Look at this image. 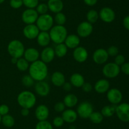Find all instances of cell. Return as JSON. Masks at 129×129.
Instances as JSON below:
<instances>
[{
    "label": "cell",
    "mask_w": 129,
    "mask_h": 129,
    "mask_svg": "<svg viewBox=\"0 0 129 129\" xmlns=\"http://www.w3.org/2000/svg\"><path fill=\"white\" fill-rule=\"evenodd\" d=\"M29 74L34 80L37 82L44 80L48 74V68L46 63L42 60L33 62L29 67Z\"/></svg>",
    "instance_id": "cell-1"
},
{
    "label": "cell",
    "mask_w": 129,
    "mask_h": 129,
    "mask_svg": "<svg viewBox=\"0 0 129 129\" xmlns=\"http://www.w3.org/2000/svg\"><path fill=\"white\" fill-rule=\"evenodd\" d=\"M49 35L50 40L54 43L57 44H61L65 41L68 36V31L66 28L63 25H57L50 29Z\"/></svg>",
    "instance_id": "cell-2"
},
{
    "label": "cell",
    "mask_w": 129,
    "mask_h": 129,
    "mask_svg": "<svg viewBox=\"0 0 129 129\" xmlns=\"http://www.w3.org/2000/svg\"><path fill=\"white\" fill-rule=\"evenodd\" d=\"M17 101L23 108L30 109L34 107L36 103V97L30 91H23L18 96Z\"/></svg>",
    "instance_id": "cell-3"
},
{
    "label": "cell",
    "mask_w": 129,
    "mask_h": 129,
    "mask_svg": "<svg viewBox=\"0 0 129 129\" xmlns=\"http://www.w3.org/2000/svg\"><path fill=\"white\" fill-rule=\"evenodd\" d=\"M8 51L12 58H20L24 54L25 47L18 40H11L8 45Z\"/></svg>",
    "instance_id": "cell-4"
},
{
    "label": "cell",
    "mask_w": 129,
    "mask_h": 129,
    "mask_svg": "<svg viewBox=\"0 0 129 129\" xmlns=\"http://www.w3.org/2000/svg\"><path fill=\"white\" fill-rule=\"evenodd\" d=\"M37 26L39 30L42 31H48L52 27L54 24V18L49 14L40 15L37 20Z\"/></svg>",
    "instance_id": "cell-5"
},
{
    "label": "cell",
    "mask_w": 129,
    "mask_h": 129,
    "mask_svg": "<svg viewBox=\"0 0 129 129\" xmlns=\"http://www.w3.org/2000/svg\"><path fill=\"white\" fill-rule=\"evenodd\" d=\"M102 72L106 77L113 78L119 75L120 68V66L117 65L115 63H108L104 66Z\"/></svg>",
    "instance_id": "cell-6"
},
{
    "label": "cell",
    "mask_w": 129,
    "mask_h": 129,
    "mask_svg": "<svg viewBox=\"0 0 129 129\" xmlns=\"http://www.w3.org/2000/svg\"><path fill=\"white\" fill-rule=\"evenodd\" d=\"M115 113L120 120L125 123L129 121V104L123 102L116 107Z\"/></svg>",
    "instance_id": "cell-7"
},
{
    "label": "cell",
    "mask_w": 129,
    "mask_h": 129,
    "mask_svg": "<svg viewBox=\"0 0 129 129\" xmlns=\"http://www.w3.org/2000/svg\"><path fill=\"white\" fill-rule=\"evenodd\" d=\"M93 112V105L88 101L82 102L77 108V113L82 118H88Z\"/></svg>",
    "instance_id": "cell-8"
},
{
    "label": "cell",
    "mask_w": 129,
    "mask_h": 129,
    "mask_svg": "<svg viewBox=\"0 0 129 129\" xmlns=\"http://www.w3.org/2000/svg\"><path fill=\"white\" fill-rule=\"evenodd\" d=\"M39 17V13L34 9H27L23 12L21 19L25 24H33L37 21Z\"/></svg>",
    "instance_id": "cell-9"
},
{
    "label": "cell",
    "mask_w": 129,
    "mask_h": 129,
    "mask_svg": "<svg viewBox=\"0 0 129 129\" xmlns=\"http://www.w3.org/2000/svg\"><path fill=\"white\" fill-rule=\"evenodd\" d=\"M123 96L119 89L116 88L108 90L107 93V99L112 104H118L122 101Z\"/></svg>",
    "instance_id": "cell-10"
},
{
    "label": "cell",
    "mask_w": 129,
    "mask_h": 129,
    "mask_svg": "<svg viewBox=\"0 0 129 129\" xmlns=\"http://www.w3.org/2000/svg\"><path fill=\"white\" fill-rule=\"evenodd\" d=\"M93 27L91 24L88 22H83L78 27L77 32L81 37H86L92 33Z\"/></svg>",
    "instance_id": "cell-11"
},
{
    "label": "cell",
    "mask_w": 129,
    "mask_h": 129,
    "mask_svg": "<svg viewBox=\"0 0 129 129\" xmlns=\"http://www.w3.org/2000/svg\"><path fill=\"white\" fill-rule=\"evenodd\" d=\"M100 17L106 23L112 22L115 18V13L109 7H104L100 11Z\"/></svg>",
    "instance_id": "cell-12"
},
{
    "label": "cell",
    "mask_w": 129,
    "mask_h": 129,
    "mask_svg": "<svg viewBox=\"0 0 129 129\" xmlns=\"http://www.w3.org/2000/svg\"><path fill=\"white\" fill-rule=\"evenodd\" d=\"M108 54L107 51L103 48L98 49L94 52L93 55V59L97 64H103L105 63L108 58Z\"/></svg>",
    "instance_id": "cell-13"
},
{
    "label": "cell",
    "mask_w": 129,
    "mask_h": 129,
    "mask_svg": "<svg viewBox=\"0 0 129 129\" xmlns=\"http://www.w3.org/2000/svg\"><path fill=\"white\" fill-rule=\"evenodd\" d=\"M39 29L37 26L34 24H29L25 27L23 32L24 35L29 39H34L37 37L39 32Z\"/></svg>",
    "instance_id": "cell-14"
},
{
    "label": "cell",
    "mask_w": 129,
    "mask_h": 129,
    "mask_svg": "<svg viewBox=\"0 0 129 129\" xmlns=\"http://www.w3.org/2000/svg\"><path fill=\"white\" fill-rule=\"evenodd\" d=\"M73 56L76 61L79 63H83L88 58V51L83 47H77L73 52Z\"/></svg>",
    "instance_id": "cell-15"
},
{
    "label": "cell",
    "mask_w": 129,
    "mask_h": 129,
    "mask_svg": "<svg viewBox=\"0 0 129 129\" xmlns=\"http://www.w3.org/2000/svg\"><path fill=\"white\" fill-rule=\"evenodd\" d=\"M37 93L40 96H47L50 92V86L45 81H39L35 85Z\"/></svg>",
    "instance_id": "cell-16"
},
{
    "label": "cell",
    "mask_w": 129,
    "mask_h": 129,
    "mask_svg": "<svg viewBox=\"0 0 129 129\" xmlns=\"http://www.w3.org/2000/svg\"><path fill=\"white\" fill-rule=\"evenodd\" d=\"M49 110L47 106L44 104H40L35 110V116L39 121H44L48 118Z\"/></svg>",
    "instance_id": "cell-17"
},
{
    "label": "cell",
    "mask_w": 129,
    "mask_h": 129,
    "mask_svg": "<svg viewBox=\"0 0 129 129\" xmlns=\"http://www.w3.org/2000/svg\"><path fill=\"white\" fill-rule=\"evenodd\" d=\"M55 52L54 49L50 47H46L42 51L40 56L42 61L45 63H48L51 62L55 57Z\"/></svg>",
    "instance_id": "cell-18"
},
{
    "label": "cell",
    "mask_w": 129,
    "mask_h": 129,
    "mask_svg": "<svg viewBox=\"0 0 129 129\" xmlns=\"http://www.w3.org/2000/svg\"><path fill=\"white\" fill-rule=\"evenodd\" d=\"M23 55L25 57V59L26 61L33 63V62L38 60L40 54H39V52L38 51L37 49H36L35 48H30L25 50Z\"/></svg>",
    "instance_id": "cell-19"
},
{
    "label": "cell",
    "mask_w": 129,
    "mask_h": 129,
    "mask_svg": "<svg viewBox=\"0 0 129 129\" xmlns=\"http://www.w3.org/2000/svg\"><path fill=\"white\" fill-rule=\"evenodd\" d=\"M47 6L49 10L52 12L57 13L61 12L64 8V4L62 0H49Z\"/></svg>",
    "instance_id": "cell-20"
},
{
    "label": "cell",
    "mask_w": 129,
    "mask_h": 129,
    "mask_svg": "<svg viewBox=\"0 0 129 129\" xmlns=\"http://www.w3.org/2000/svg\"><path fill=\"white\" fill-rule=\"evenodd\" d=\"M110 82L107 80L100 79L97 81L94 85V89L100 94L105 93L109 90Z\"/></svg>",
    "instance_id": "cell-21"
},
{
    "label": "cell",
    "mask_w": 129,
    "mask_h": 129,
    "mask_svg": "<svg viewBox=\"0 0 129 129\" xmlns=\"http://www.w3.org/2000/svg\"><path fill=\"white\" fill-rule=\"evenodd\" d=\"M65 44L68 48L71 49H74L79 46L80 43V39L79 37L76 35L74 34H71L68 35L65 40Z\"/></svg>",
    "instance_id": "cell-22"
},
{
    "label": "cell",
    "mask_w": 129,
    "mask_h": 129,
    "mask_svg": "<svg viewBox=\"0 0 129 129\" xmlns=\"http://www.w3.org/2000/svg\"><path fill=\"white\" fill-rule=\"evenodd\" d=\"M62 118L67 123H73L78 118V113L73 110H66L63 111Z\"/></svg>",
    "instance_id": "cell-23"
},
{
    "label": "cell",
    "mask_w": 129,
    "mask_h": 129,
    "mask_svg": "<svg viewBox=\"0 0 129 129\" xmlns=\"http://www.w3.org/2000/svg\"><path fill=\"white\" fill-rule=\"evenodd\" d=\"M51 80L54 85L57 87H60L65 83V77L61 72H55L52 75Z\"/></svg>",
    "instance_id": "cell-24"
},
{
    "label": "cell",
    "mask_w": 129,
    "mask_h": 129,
    "mask_svg": "<svg viewBox=\"0 0 129 129\" xmlns=\"http://www.w3.org/2000/svg\"><path fill=\"white\" fill-rule=\"evenodd\" d=\"M37 38L38 44L43 47L47 46L50 42V35L47 32L42 31L39 33Z\"/></svg>",
    "instance_id": "cell-25"
},
{
    "label": "cell",
    "mask_w": 129,
    "mask_h": 129,
    "mask_svg": "<svg viewBox=\"0 0 129 129\" xmlns=\"http://www.w3.org/2000/svg\"><path fill=\"white\" fill-rule=\"evenodd\" d=\"M71 85L76 87H81L84 83V78L80 73H74L70 78Z\"/></svg>",
    "instance_id": "cell-26"
},
{
    "label": "cell",
    "mask_w": 129,
    "mask_h": 129,
    "mask_svg": "<svg viewBox=\"0 0 129 129\" xmlns=\"http://www.w3.org/2000/svg\"><path fill=\"white\" fill-rule=\"evenodd\" d=\"M78 97L73 94L66 95L64 99V103L68 108H73L78 103Z\"/></svg>",
    "instance_id": "cell-27"
},
{
    "label": "cell",
    "mask_w": 129,
    "mask_h": 129,
    "mask_svg": "<svg viewBox=\"0 0 129 129\" xmlns=\"http://www.w3.org/2000/svg\"><path fill=\"white\" fill-rule=\"evenodd\" d=\"M117 105L112 104L105 106L102 108V112L101 113L102 114L103 116L105 117H111L115 113V110Z\"/></svg>",
    "instance_id": "cell-28"
},
{
    "label": "cell",
    "mask_w": 129,
    "mask_h": 129,
    "mask_svg": "<svg viewBox=\"0 0 129 129\" xmlns=\"http://www.w3.org/2000/svg\"><path fill=\"white\" fill-rule=\"evenodd\" d=\"M55 54L59 58H62L68 52V47L66 46V44L61 43V44H57L56 46L54 49Z\"/></svg>",
    "instance_id": "cell-29"
},
{
    "label": "cell",
    "mask_w": 129,
    "mask_h": 129,
    "mask_svg": "<svg viewBox=\"0 0 129 129\" xmlns=\"http://www.w3.org/2000/svg\"><path fill=\"white\" fill-rule=\"evenodd\" d=\"M1 122L6 127H12L15 124V119L11 115H7L3 116L1 118Z\"/></svg>",
    "instance_id": "cell-30"
},
{
    "label": "cell",
    "mask_w": 129,
    "mask_h": 129,
    "mask_svg": "<svg viewBox=\"0 0 129 129\" xmlns=\"http://www.w3.org/2000/svg\"><path fill=\"white\" fill-rule=\"evenodd\" d=\"M86 18L88 22L90 24H94L98 20L99 18V14L96 10H91L87 13Z\"/></svg>",
    "instance_id": "cell-31"
},
{
    "label": "cell",
    "mask_w": 129,
    "mask_h": 129,
    "mask_svg": "<svg viewBox=\"0 0 129 129\" xmlns=\"http://www.w3.org/2000/svg\"><path fill=\"white\" fill-rule=\"evenodd\" d=\"M18 69L20 71H26L29 68V63L25 58H18L16 63Z\"/></svg>",
    "instance_id": "cell-32"
},
{
    "label": "cell",
    "mask_w": 129,
    "mask_h": 129,
    "mask_svg": "<svg viewBox=\"0 0 129 129\" xmlns=\"http://www.w3.org/2000/svg\"><path fill=\"white\" fill-rule=\"evenodd\" d=\"M89 118L92 122L96 124L100 123L103 120V116L102 115V114L100 112H97V111L92 113Z\"/></svg>",
    "instance_id": "cell-33"
},
{
    "label": "cell",
    "mask_w": 129,
    "mask_h": 129,
    "mask_svg": "<svg viewBox=\"0 0 129 129\" xmlns=\"http://www.w3.org/2000/svg\"><path fill=\"white\" fill-rule=\"evenodd\" d=\"M35 129H53L52 125L47 120L39 121L36 125Z\"/></svg>",
    "instance_id": "cell-34"
},
{
    "label": "cell",
    "mask_w": 129,
    "mask_h": 129,
    "mask_svg": "<svg viewBox=\"0 0 129 129\" xmlns=\"http://www.w3.org/2000/svg\"><path fill=\"white\" fill-rule=\"evenodd\" d=\"M55 22L57 25H63L66 22V15L62 12L57 13L55 16Z\"/></svg>",
    "instance_id": "cell-35"
},
{
    "label": "cell",
    "mask_w": 129,
    "mask_h": 129,
    "mask_svg": "<svg viewBox=\"0 0 129 129\" xmlns=\"http://www.w3.org/2000/svg\"><path fill=\"white\" fill-rule=\"evenodd\" d=\"M21 81H22L23 85H24L25 87H31L34 84V78L30 75H26L23 76Z\"/></svg>",
    "instance_id": "cell-36"
},
{
    "label": "cell",
    "mask_w": 129,
    "mask_h": 129,
    "mask_svg": "<svg viewBox=\"0 0 129 129\" xmlns=\"http://www.w3.org/2000/svg\"><path fill=\"white\" fill-rule=\"evenodd\" d=\"M23 4L28 8L34 9L39 5V0H23Z\"/></svg>",
    "instance_id": "cell-37"
},
{
    "label": "cell",
    "mask_w": 129,
    "mask_h": 129,
    "mask_svg": "<svg viewBox=\"0 0 129 129\" xmlns=\"http://www.w3.org/2000/svg\"><path fill=\"white\" fill-rule=\"evenodd\" d=\"M49 10V8L47 4L45 3H40L37 6L36 11L37 13L40 15H44V14H46L47 11Z\"/></svg>",
    "instance_id": "cell-38"
},
{
    "label": "cell",
    "mask_w": 129,
    "mask_h": 129,
    "mask_svg": "<svg viewBox=\"0 0 129 129\" xmlns=\"http://www.w3.org/2000/svg\"><path fill=\"white\" fill-rule=\"evenodd\" d=\"M108 56H116L118 54V48L115 46H112L108 48L107 50Z\"/></svg>",
    "instance_id": "cell-39"
},
{
    "label": "cell",
    "mask_w": 129,
    "mask_h": 129,
    "mask_svg": "<svg viewBox=\"0 0 129 129\" xmlns=\"http://www.w3.org/2000/svg\"><path fill=\"white\" fill-rule=\"evenodd\" d=\"M10 5L13 8L18 9L21 7L23 4V0H10Z\"/></svg>",
    "instance_id": "cell-40"
},
{
    "label": "cell",
    "mask_w": 129,
    "mask_h": 129,
    "mask_svg": "<svg viewBox=\"0 0 129 129\" xmlns=\"http://www.w3.org/2000/svg\"><path fill=\"white\" fill-rule=\"evenodd\" d=\"M125 58L122 54H117L115 58L114 63L117 65L121 66L125 63Z\"/></svg>",
    "instance_id": "cell-41"
},
{
    "label": "cell",
    "mask_w": 129,
    "mask_h": 129,
    "mask_svg": "<svg viewBox=\"0 0 129 129\" xmlns=\"http://www.w3.org/2000/svg\"><path fill=\"white\" fill-rule=\"evenodd\" d=\"M64 120L60 116H57L53 120V124L56 127H60V126H62L63 124H64Z\"/></svg>",
    "instance_id": "cell-42"
},
{
    "label": "cell",
    "mask_w": 129,
    "mask_h": 129,
    "mask_svg": "<svg viewBox=\"0 0 129 129\" xmlns=\"http://www.w3.org/2000/svg\"><path fill=\"white\" fill-rule=\"evenodd\" d=\"M65 104L64 102H59L55 104V106H54V110L57 111V112H63L65 109Z\"/></svg>",
    "instance_id": "cell-43"
},
{
    "label": "cell",
    "mask_w": 129,
    "mask_h": 129,
    "mask_svg": "<svg viewBox=\"0 0 129 129\" xmlns=\"http://www.w3.org/2000/svg\"><path fill=\"white\" fill-rule=\"evenodd\" d=\"M9 107L6 104H1L0 105V115L1 116H4L8 113L9 112Z\"/></svg>",
    "instance_id": "cell-44"
},
{
    "label": "cell",
    "mask_w": 129,
    "mask_h": 129,
    "mask_svg": "<svg viewBox=\"0 0 129 129\" xmlns=\"http://www.w3.org/2000/svg\"><path fill=\"white\" fill-rule=\"evenodd\" d=\"M120 71H122L124 74L129 75V62H125L123 64L121 65Z\"/></svg>",
    "instance_id": "cell-45"
},
{
    "label": "cell",
    "mask_w": 129,
    "mask_h": 129,
    "mask_svg": "<svg viewBox=\"0 0 129 129\" xmlns=\"http://www.w3.org/2000/svg\"><path fill=\"white\" fill-rule=\"evenodd\" d=\"M81 87L83 91L86 92H90V91H92V89H93L91 84L90 83H88V82H86V83L84 82V83L83 85Z\"/></svg>",
    "instance_id": "cell-46"
},
{
    "label": "cell",
    "mask_w": 129,
    "mask_h": 129,
    "mask_svg": "<svg viewBox=\"0 0 129 129\" xmlns=\"http://www.w3.org/2000/svg\"><path fill=\"white\" fill-rule=\"evenodd\" d=\"M123 24L124 27L127 30H129V15H127L123 18Z\"/></svg>",
    "instance_id": "cell-47"
},
{
    "label": "cell",
    "mask_w": 129,
    "mask_h": 129,
    "mask_svg": "<svg viewBox=\"0 0 129 129\" xmlns=\"http://www.w3.org/2000/svg\"><path fill=\"white\" fill-rule=\"evenodd\" d=\"M83 1H84L85 4H86L88 6H94V5H95L96 4L98 0H83Z\"/></svg>",
    "instance_id": "cell-48"
},
{
    "label": "cell",
    "mask_w": 129,
    "mask_h": 129,
    "mask_svg": "<svg viewBox=\"0 0 129 129\" xmlns=\"http://www.w3.org/2000/svg\"><path fill=\"white\" fill-rule=\"evenodd\" d=\"M62 86H63V88H64V89L66 90V91H69L72 88L71 83H69V82H66V83L65 82Z\"/></svg>",
    "instance_id": "cell-49"
},
{
    "label": "cell",
    "mask_w": 129,
    "mask_h": 129,
    "mask_svg": "<svg viewBox=\"0 0 129 129\" xmlns=\"http://www.w3.org/2000/svg\"><path fill=\"white\" fill-rule=\"evenodd\" d=\"M29 113H30V111H29V109H27V108H23L21 111V115L24 116H28V115H29Z\"/></svg>",
    "instance_id": "cell-50"
},
{
    "label": "cell",
    "mask_w": 129,
    "mask_h": 129,
    "mask_svg": "<svg viewBox=\"0 0 129 129\" xmlns=\"http://www.w3.org/2000/svg\"><path fill=\"white\" fill-rule=\"evenodd\" d=\"M17 61H18V59L15 58H12V59H11V62H12L13 63H15V64L16 63Z\"/></svg>",
    "instance_id": "cell-51"
},
{
    "label": "cell",
    "mask_w": 129,
    "mask_h": 129,
    "mask_svg": "<svg viewBox=\"0 0 129 129\" xmlns=\"http://www.w3.org/2000/svg\"><path fill=\"white\" fill-rule=\"evenodd\" d=\"M5 0H0V4H2L3 3L5 2Z\"/></svg>",
    "instance_id": "cell-52"
},
{
    "label": "cell",
    "mask_w": 129,
    "mask_h": 129,
    "mask_svg": "<svg viewBox=\"0 0 129 129\" xmlns=\"http://www.w3.org/2000/svg\"><path fill=\"white\" fill-rule=\"evenodd\" d=\"M1 118H2V117H1V115H0V123H1Z\"/></svg>",
    "instance_id": "cell-53"
},
{
    "label": "cell",
    "mask_w": 129,
    "mask_h": 129,
    "mask_svg": "<svg viewBox=\"0 0 129 129\" xmlns=\"http://www.w3.org/2000/svg\"><path fill=\"white\" fill-rule=\"evenodd\" d=\"M41 1H46V0H41Z\"/></svg>",
    "instance_id": "cell-54"
}]
</instances>
